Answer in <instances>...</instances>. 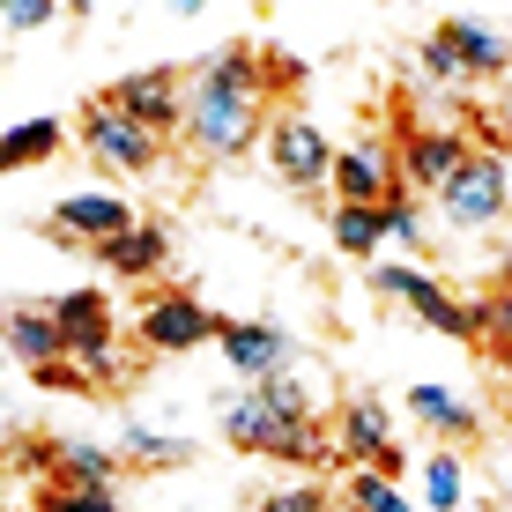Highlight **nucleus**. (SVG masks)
<instances>
[{"instance_id": "nucleus-1", "label": "nucleus", "mask_w": 512, "mask_h": 512, "mask_svg": "<svg viewBox=\"0 0 512 512\" xmlns=\"http://www.w3.org/2000/svg\"><path fill=\"white\" fill-rule=\"evenodd\" d=\"M186 134L208 164H238L253 141H268V75L245 45L216 52L186 82Z\"/></svg>"}, {"instance_id": "nucleus-2", "label": "nucleus", "mask_w": 512, "mask_h": 512, "mask_svg": "<svg viewBox=\"0 0 512 512\" xmlns=\"http://www.w3.org/2000/svg\"><path fill=\"white\" fill-rule=\"evenodd\" d=\"M372 290L394 297V305H409L431 334H446V342H483V297H453L438 275L409 268V260H372Z\"/></svg>"}, {"instance_id": "nucleus-3", "label": "nucleus", "mask_w": 512, "mask_h": 512, "mask_svg": "<svg viewBox=\"0 0 512 512\" xmlns=\"http://www.w3.org/2000/svg\"><path fill=\"white\" fill-rule=\"evenodd\" d=\"M82 149H90L97 171H112V179H149L156 164H164V134L141 127V119H127L119 104H90L82 112Z\"/></svg>"}, {"instance_id": "nucleus-4", "label": "nucleus", "mask_w": 512, "mask_h": 512, "mask_svg": "<svg viewBox=\"0 0 512 512\" xmlns=\"http://www.w3.org/2000/svg\"><path fill=\"white\" fill-rule=\"evenodd\" d=\"M268 164H275V179L282 186H297V193H312V186H334V141L312 127V112H275L268 119Z\"/></svg>"}, {"instance_id": "nucleus-5", "label": "nucleus", "mask_w": 512, "mask_h": 512, "mask_svg": "<svg viewBox=\"0 0 512 512\" xmlns=\"http://www.w3.org/2000/svg\"><path fill=\"white\" fill-rule=\"evenodd\" d=\"M216 334H223V320L193 290H156L149 305H141V320H134V342L149 349V357H186V349L216 342Z\"/></svg>"}, {"instance_id": "nucleus-6", "label": "nucleus", "mask_w": 512, "mask_h": 512, "mask_svg": "<svg viewBox=\"0 0 512 512\" xmlns=\"http://www.w3.org/2000/svg\"><path fill=\"white\" fill-rule=\"evenodd\" d=\"M216 349H223V364H231L245 386H260L275 372H297V334L275 327V320H223Z\"/></svg>"}, {"instance_id": "nucleus-7", "label": "nucleus", "mask_w": 512, "mask_h": 512, "mask_svg": "<svg viewBox=\"0 0 512 512\" xmlns=\"http://www.w3.org/2000/svg\"><path fill=\"white\" fill-rule=\"evenodd\" d=\"M438 208H446L453 231H490V223L505 216V156L498 149H475L461 164V179L438 193Z\"/></svg>"}, {"instance_id": "nucleus-8", "label": "nucleus", "mask_w": 512, "mask_h": 512, "mask_svg": "<svg viewBox=\"0 0 512 512\" xmlns=\"http://www.w3.org/2000/svg\"><path fill=\"white\" fill-rule=\"evenodd\" d=\"M468 156H475L468 134H453V127H409V134H401V186H409V193H446L453 179H461Z\"/></svg>"}, {"instance_id": "nucleus-9", "label": "nucleus", "mask_w": 512, "mask_h": 512, "mask_svg": "<svg viewBox=\"0 0 512 512\" xmlns=\"http://www.w3.org/2000/svg\"><path fill=\"white\" fill-rule=\"evenodd\" d=\"M401 193V156L386 149L379 134L349 141V149H334V201H364V208H386Z\"/></svg>"}, {"instance_id": "nucleus-10", "label": "nucleus", "mask_w": 512, "mask_h": 512, "mask_svg": "<svg viewBox=\"0 0 512 512\" xmlns=\"http://www.w3.org/2000/svg\"><path fill=\"white\" fill-rule=\"evenodd\" d=\"M104 104H119L127 119H141V127H156V134L186 127V82L171 75V67H141V75H119L112 90H104Z\"/></svg>"}, {"instance_id": "nucleus-11", "label": "nucleus", "mask_w": 512, "mask_h": 512, "mask_svg": "<svg viewBox=\"0 0 512 512\" xmlns=\"http://www.w3.org/2000/svg\"><path fill=\"white\" fill-rule=\"evenodd\" d=\"M386 446H394V416H386V401L379 394H349L342 416H334V461H342V468H372Z\"/></svg>"}, {"instance_id": "nucleus-12", "label": "nucleus", "mask_w": 512, "mask_h": 512, "mask_svg": "<svg viewBox=\"0 0 512 512\" xmlns=\"http://www.w3.org/2000/svg\"><path fill=\"white\" fill-rule=\"evenodd\" d=\"M52 231L60 238H75V245H112V238H127L134 231V201H119V193H67L60 208H52Z\"/></svg>"}, {"instance_id": "nucleus-13", "label": "nucleus", "mask_w": 512, "mask_h": 512, "mask_svg": "<svg viewBox=\"0 0 512 512\" xmlns=\"http://www.w3.org/2000/svg\"><path fill=\"white\" fill-rule=\"evenodd\" d=\"M8 357L30 364V372H52V364H75V349H67V327L52 305H15L8 312Z\"/></svg>"}, {"instance_id": "nucleus-14", "label": "nucleus", "mask_w": 512, "mask_h": 512, "mask_svg": "<svg viewBox=\"0 0 512 512\" xmlns=\"http://www.w3.org/2000/svg\"><path fill=\"white\" fill-rule=\"evenodd\" d=\"M438 38L461 52V67L475 82H512V38L498 23H483V15H453V23H438Z\"/></svg>"}, {"instance_id": "nucleus-15", "label": "nucleus", "mask_w": 512, "mask_h": 512, "mask_svg": "<svg viewBox=\"0 0 512 512\" xmlns=\"http://www.w3.org/2000/svg\"><path fill=\"white\" fill-rule=\"evenodd\" d=\"M409 416H416L423 431L438 438V446H461V438H475V431H483V409H475L468 394H453V386H438V379L409 386Z\"/></svg>"}, {"instance_id": "nucleus-16", "label": "nucleus", "mask_w": 512, "mask_h": 512, "mask_svg": "<svg viewBox=\"0 0 512 512\" xmlns=\"http://www.w3.org/2000/svg\"><path fill=\"white\" fill-rule=\"evenodd\" d=\"M223 438H231V446L238 453H260V461H268V453H275V438L282 431H290V423H282L275 409H268V394H260V386H245V394H231V401H223Z\"/></svg>"}, {"instance_id": "nucleus-17", "label": "nucleus", "mask_w": 512, "mask_h": 512, "mask_svg": "<svg viewBox=\"0 0 512 512\" xmlns=\"http://www.w3.org/2000/svg\"><path fill=\"white\" fill-rule=\"evenodd\" d=\"M327 238H334V253H349V260H372L386 238H394V223H386V208H364V201H334V216H327Z\"/></svg>"}, {"instance_id": "nucleus-18", "label": "nucleus", "mask_w": 512, "mask_h": 512, "mask_svg": "<svg viewBox=\"0 0 512 512\" xmlns=\"http://www.w3.org/2000/svg\"><path fill=\"white\" fill-rule=\"evenodd\" d=\"M97 260H104L112 275H164V260H171V238L156 231V223H134L127 238L97 245Z\"/></svg>"}, {"instance_id": "nucleus-19", "label": "nucleus", "mask_w": 512, "mask_h": 512, "mask_svg": "<svg viewBox=\"0 0 512 512\" xmlns=\"http://www.w3.org/2000/svg\"><path fill=\"white\" fill-rule=\"evenodd\" d=\"M119 461H127V468H186V461H193V438L149 431V423H127V431H119Z\"/></svg>"}, {"instance_id": "nucleus-20", "label": "nucleus", "mask_w": 512, "mask_h": 512, "mask_svg": "<svg viewBox=\"0 0 512 512\" xmlns=\"http://www.w3.org/2000/svg\"><path fill=\"white\" fill-rule=\"evenodd\" d=\"M127 468L112 446H90V438H67L60 446V490H112V475Z\"/></svg>"}, {"instance_id": "nucleus-21", "label": "nucleus", "mask_w": 512, "mask_h": 512, "mask_svg": "<svg viewBox=\"0 0 512 512\" xmlns=\"http://www.w3.org/2000/svg\"><path fill=\"white\" fill-rule=\"evenodd\" d=\"M60 141H67L60 119H23V127H8V134H0V164H8V171L52 164V156H60Z\"/></svg>"}, {"instance_id": "nucleus-22", "label": "nucleus", "mask_w": 512, "mask_h": 512, "mask_svg": "<svg viewBox=\"0 0 512 512\" xmlns=\"http://www.w3.org/2000/svg\"><path fill=\"white\" fill-rule=\"evenodd\" d=\"M260 394H268V409L282 423H320V394H312V379L305 372H275V379H260Z\"/></svg>"}, {"instance_id": "nucleus-23", "label": "nucleus", "mask_w": 512, "mask_h": 512, "mask_svg": "<svg viewBox=\"0 0 512 512\" xmlns=\"http://www.w3.org/2000/svg\"><path fill=\"white\" fill-rule=\"evenodd\" d=\"M461 490H468V475L453 453H423V512H453Z\"/></svg>"}, {"instance_id": "nucleus-24", "label": "nucleus", "mask_w": 512, "mask_h": 512, "mask_svg": "<svg viewBox=\"0 0 512 512\" xmlns=\"http://www.w3.org/2000/svg\"><path fill=\"white\" fill-rule=\"evenodd\" d=\"M349 505H364V512H423V505L401 498L394 475H379V468H349Z\"/></svg>"}, {"instance_id": "nucleus-25", "label": "nucleus", "mask_w": 512, "mask_h": 512, "mask_svg": "<svg viewBox=\"0 0 512 512\" xmlns=\"http://www.w3.org/2000/svg\"><path fill=\"white\" fill-rule=\"evenodd\" d=\"M416 67H423V75H431V82H475L468 67H461V52H453L446 38H438V30H431V38L416 45Z\"/></svg>"}, {"instance_id": "nucleus-26", "label": "nucleus", "mask_w": 512, "mask_h": 512, "mask_svg": "<svg viewBox=\"0 0 512 512\" xmlns=\"http://www.w3.org/2000/svg\"><path fill=\"white\" fill-rule=\"evenodd\" d=\"M52 15H60V0H0V23H8V38H38Z\"/></svg>"}, {"instance_id": "nucleus-27", "label": "nucleus", "mask_w": 512, "mask_h": 512, "mask_svg": "<svg viewBox=\"0 0 512 512\" xmlns=\"http://www.w3.org/2000/svg\"><path fill=\"white\" fill-rule=\"evenodd\" d=\"M386 223H394V238H401V245H431V223H423V208H416V193H409V186L386 201Z\"/></svg>"}, {"instance_id": "nucleus-28", "label": "nucleus", "mask_w": 512, "mask_h": 512, "mask_svg": "<svg viewBox=\"0 0 512 512\" xmlns=\"http://www.w3.org/2000/svg\"><path fill=\"white\" fill-rule=\"evenodd\" d=\"M260 512H334L320 483H290V490H268L260 498Z\"/></svg>"}, {"instance_id": "nucleus-29", "label": "nucleus", "mask_w": 512, "mask_h": 512, "mask_svg": "<svg viewBox=\"0 0 512 512\" xmlns=\"http://www.w3.org/2000/svg\"><path fill=\"white\" fill-rule=\"evenodd\" d=\"M38 512H119V505H112V490H45Z\"/></svg>"}, {"instance_id": "nucleus-30", "label": "nucleus", "mask_w": 512, "mask_h": 512, "mask_svg": "<svg viewBox=\"0 0 512 512\" xmlns=\"http://www.w3.org/2000/svg\"><path fill=\"white\" fill-rule=\"evenodd\" d=\"M483 334H490L498 349H512V290H490V297H483Z\"/></svg>"}, {"instance_id": "nucleus-31", "label": "nucleus", "mask_w": 512, "mask_h": 512, "mask_svg": "<svg viewBox=\"0 0 512 512\" xmlns=\"http://www.w3.org/2000/svg\"><path fill=\"white\" fill-rule=\"evenodd\" d=\"M490 149H512V82H498V127H490Z\"/></svg>"}, {"instance_id": "nucleus-32", "label": "nucleus", "mask_w": 512, "mask_h": 512, "mask_svg": "<svg viewBox=\"0 0 512 512\" xmlns=\"http://www.w3.org/2000/svg\"><path fill=\"white\" fill-rule=\"evenodd\" d=\"M372 468H379V475H394V483H401V468H409V453H401V446H386V453H379Z\"/></svg>"}, {"instance_id": "nucleus-33", "label": "nucleus", "mask_w": 512, "mask_h": 512, "mask_svg": "<svg viewBox=\"0 0 512 512\" xmlns=\"http://www.w3.org/2000/svg\"><path fill=\"white\" fill-rule=\"evenodd\" d=\"M498 290H512V245H505V260H498Z\"/></svg>"}, {"instance_id": "nucleus-34", "label": "nucleus", "mask_w": 512, "mask_h": 512, "mask_svg": "<svg viewBox=\"0 0 512 512\" xmlns=\"http://www.w3.org/2000/svg\"><path fill=\"white\" fill-rule=\"evenodd\" d=\"M208 8V0H171V15H201Z\"/></svg>"}, {"instance_id": "nucleus-35", "label": "nucleus", "mask_w": 512, "mask_h": 512, "mask_svg": "<svg viewBox=\"0 0 512 512\" xmlns=\"http://www.w3.org/2000/svg\"><path fill=\"white\" fill-rule=\"evenodd\" d=\"M60 8H67V15H90V8H97V0H60Z\"/></svg>"}, {"instance_id": "nucleus-36", "label": "nucleus", "mask_w": 512, "mask_h": 512, "mask_svg": "<svg viewBox=\"0 0 512 512\" xmlns=\"http://www.w3.org/2000/svg\"><path fill=\"white\" fill-rule=\"evenodd\" d=\"M334 512H364V505H334Z\"/></svg>"}]
</instances>
